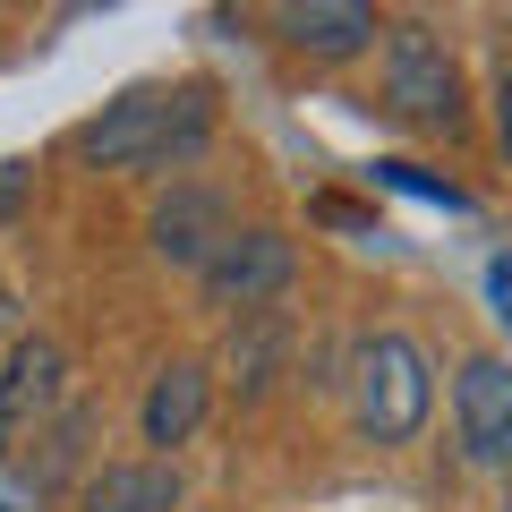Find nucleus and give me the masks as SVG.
<instances>
[{
    "instance_id": "obj_1",
    "label": "nucleus",
    "mask_w": 512,
    "mask_h": 512,
    "mask_svg": "<svg viewBox=\"0 0 512 512\" xmlns=\"http://www.w3.org/2000/svg\"><path fill=\"white\" fill-rule=\"evenodd\" d=\"M214 128V103L205 86H146V94H120L103 120L77 137L94 171H163V163H188Z\"/></svg>"
},
{
    "instance_id": "obj_2",
    "label": "nucleus",
    "mask_w": 512,
    "mask_h": 512,
    "mask_svg": "<svg viewBox=\"0 0 512 512\" xmlns=\"http://www.w3.org/2000/svg\"><path fill=\"white\" fill-rule=\"evenodd\" d=\"M436 410V367L410 333H367L350 350V419L367 444H410Z\"/></svg>"
},
{
    "instance_id": "obj_3",
    "label": "nucleus",
    "mask_w": 512,
    "mask_h": 512,
    "mask_svg": "<svg viewBox=\"0 0 512 512\" xmlns=\"http://www.w3.org/2000/svg\"><path fill=\"white\" fill-rule=\"evenodd\" d=\"M291 274H299V248H291V231H274V222H248V231H231L214 248V265H205V299L214 308H239V316H256V308H274L282 291H291Z\"/></svg>"
},
{
    "instance_id": "obj_4",
    "label": "nucleus",
    "mask_w": 512,
    "mask_h": 512,
    "mask_svg": "<svg viewBox=\"0 0 512 512\" xmlns=\"http://www.w3.org/2000/svg\"><path fill=\"white\" fill-rule=\"evenodd\" d=\"M384 103L402 111V120H427V128L461 120V69L427 26H393L384 35Z\"/></svg>"
},
{
    "instance_id": "obj_5",
    "label": "nucleus",
    "mask_w": 512,
    "mask_h": 512,
    "mask_svg": "<svg viewBox=\"0 0 512 512\" xmlns=\"http://www.w3.org/2000/svg\"><path fill=\"white\" fill-rule=\"evenodd\" d=\"M453 427H461V453H470V461H487V470L512 461V359H495V350L461 359V376H453Z\"/></svg>"
},
{
    "instance_id": "obj_6",
    "label": "nucleus",
    "mask_w": 512,
    "mask_h": 512,
    "mask_svg": "<svg viewBox=\"0 0 512 512\" xmlns=\"http://www.w3.org/2000/svg\"><path fill=\"white\" fill-rule=\"evenodd\" d=\"M146 231H154V256H163V265L205 274V265H214V248L239 231V222H231V205H222V188H205V180H171V197L154 205Z\"/></svg>"
},
{
    "instance_id": "obj_7",
    "label": "nucleus",
    "mask_w": 512,
    "mask_h": 512,
    "mask_svg": "<svg viewBox=\"0 0 512 512\" xmlns=\"http://www.w3.org/2000/svg\"><path fill=\"white\" fill-rule=\"evenodd\" d=\"M205 402H214V367H205V359H171L163 376L146 384V402H137V427H146L154 461L205 427Z\"/></svg>"
},
{
    "instance_id": "obj_8",
    "label": "nucleus",
    "mask_w": 512,
    "mask_h": 512,
    "mask_svg": "<svg viewBox=\"0 0 512 512\" xmlns=\"http://www.w3.org/2000/svg\"><path fill=\"white\" fill-rule=\"evenodd\" d=\"M274 26L308 60H350L376 43V9H359V0H291V9H274Z\"/></svg>"
},
{
    "instance_id": "obj_9",
    "label": "nucleus",
    "mask_w": 512,
    "mask_h": 512,
    "mask_svg": "<svg viewBox=\"0 0 512 512\" xmlns=\"http://www.w3.org/2000/svg\"><path fill=\"white\" fill-rule=\"evenodd\" d=\"M77 512H180V470L171 461H103L77 478Z\"/></svg>"
},
{
    "instance_id": "obj_10",
    "label": "nucleus",
    "mask_w": 512,
    "mask_h": 512,
    "mask_svg": "<svg viewBox=\"0 0 512 512\" xmlns=\"http://www.w3.org/2000/svg\"><path fill=\"white\" fill-rule=\"evenodd\" d=\"M60 393H69V350L43 342V333H26V342L9 350V367H0V427L43 419Z\"/></svg>"
},
{
    "instance_id": "obj_11",
    "label": "nucleus",
    "mask_w": 512,
    "mask_h": 512,
    "mask_svg": "<svg viewBox=\"0 0 512 512\" xmlns=\"http://www.w3.org/2000/svg\"><path fill=\"white\" fill-rule=\"evenodd\" d=\"M282 316L274 308H256V316H239V333H231V384L239 393H265L274 384V359H282Z\"/></svg>"
},
{
    "instance_id": "obj_12",
    "label": "nucleus",
    "mask_w": 512,
    "mask_h": 512,
    "mask_svg": "<svg viewBox=\"0 0 512 512\" xmlns=\"http://www.w3.org/2000/svg\"><path fill=\"white\" fill-rule=\"evenodd\" d=\"M384 180H393V188H410V197H436V205H470V197H461V188H444V180H427L419 163H384Z\"/></svg>"
},
{
    "instance_id": "obj_13",
    "label": "nucleus",
    "mask_w": 512,
    "mask_h": 512,
    "mask_svg": "<svg viewBox=\"0 0 512 512\" xmlns=\"http://www.w3.org/2000/svg\"><path fill=\"white\" fill-rule=\"evenodd\" d=\"M495 137H504V154H512V77H504V94H495Z\"/></svg>"
},
{
    "instance_id": "obj_14",
    "label": "nucleus",
    "mask_w": 512,
    "mask_h": 512,
    "mask_svg": "<svg viewBox=\"0 0 512 512\" xmlns=\"http://www.w3.org/2000/svg\"><path fill=\"white\" fill-rule=\"evenodd\" d=\"M0 325H18V291L9 282H0Z\"/></svg>"
}]
</instances>
